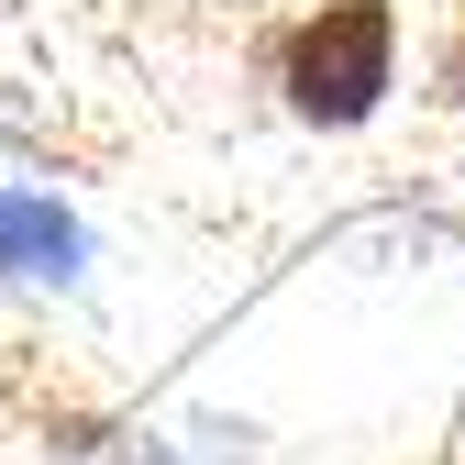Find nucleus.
<instances>
[{
    "label": "nucleus",
    "mask_w": 465,
    "mask_h": 465,
    "mask_svg": "<svg viewBox=\"0 0 465 465\" xmlns=\"http://www.w3.org/2000/svg\"><path fill=\"white\" fill-rule=\"evenodd\" d=\"M277 89L322 134L366 123V111L399 89V12L388 0H322V12H300L288 45H277Z\"/></svg>",
    "instance_id": "nucleus-1"
},
{
    "label": "nucleus",
    "mask_w": 465,
    "mask_h": 465,
    "mask_svg": "<svg viewBox=\"0 0 465 465\" xmlns=\"http://www.w3.org/2000/svg\"><path fill=\"white\" fill-rule=\"evenodd\" d=\"M78 266H89L78 211L55 200V189H12V178H0V277H23V288H78Z\"/></svg>",
    "instance_id": "nucleus-2"
}]
</instances>
